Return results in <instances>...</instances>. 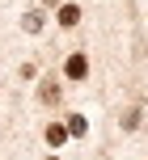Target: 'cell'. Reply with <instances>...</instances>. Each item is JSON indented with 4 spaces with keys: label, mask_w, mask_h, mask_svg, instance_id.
<instances>
[{
    "label": "cell",
    "mask_w": 148,
    "mask_h": 160,
    "mask_svg": "<svg viewBox=\"0 0 148 160\" xmlns=\"http://www.w3.org/2000/svg\"><path fill=\"white\" fill-rule=\"evenodd\" d=\"M51 160H55V156H51Z\"/></svg>",
    "instance_id": "obj_5"
},
{
    "label": "cell",
    "mask_w": 148,
    "mask_h": 160,
    "mask_svg": "<svg viewBox=\"0 0 148 160\" xmlns=\"http://www.w3.org/2000/svg\"><path fill=\"white\" fill-rule=\"evenodd\" d=\"M59 21H64V25H76V21H81V8H76V4H64V8H59Z\"/></svg>",
    "instance_id": "obj_2"
},
{
    "label": "cell",
    "mask_w": 148,
    "mask_h": 160,
    "mask_svg": "<svg viewBox=\"0 0 148 160\" xmlns=\"http://www.w3.org/2000/svg\"><path fill=\"white\" fill-rule=\"evenodd\" d=\"M42 101H47V105L59 101V88H55V84H42Z\"/></svg>",
    "instance_id": "obj_4"
},
{
    "label": "cell",
    "mask_w": 148,
    "mask_h": 160,
    "mask_svg": "<svg viewBox=\"0 0 148 160\" xmlns=\"http://www.w3.org/2000/svg\"><path fill=\"white\" fill-rule=\"evenodd\" d=\"M64 139H68V131L51 122V127H47V143H55V148H59V143H64Z\"/></svg>",
    "instance_id": "obj_3"
},
{
    "label": "cell",
    "mask_w": 148,
    "mask_h": 160,
    "mask_svg": "<svg viewBox=\"0 0 148 160\" xmlns=\"http://www.w3.org/2000/svg\"><path fill=\"white\" fill-rule=\"evenodd\" d=\"M64 72L72 76V80H81L85 72H89V59H85V55H72V59H68V68H64Z\"/></svg>",
    "instance_id": "obj_1"
}]
</instances>
